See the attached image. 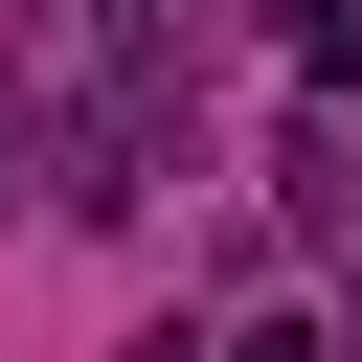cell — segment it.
I'll return each instance as SVG.
<instances>
[{"label":"cell","instance_id":"obj_2","mask_svg":"<svg viewBox=\"0 0 362 362\" xmlns=\"http://www.w3.org/2000/svg\"><path fill=\"white\" fill-rule=\"evenodd\" d=\"M272 204H294V249H339V226H362V136H339V113H317V136H294V158H272Z\"/></svg>","mask_w":362,"mask_h":362},{"label":"cell","instance_id":"obj_3","mask_svg":"<svg viewBox=\"0 0 362 362\" xmlns=\"http://www.w3.org/2000/svg\"><path fill=\"white\" fill-rule=\"evenodd\" d=\"M294 68H317V90H362V0H294Z\"/></svg>","mask_w":362,"mask_h":362},{"label":"cell","instance_id":"obj_5","mask_svg":"<svg viewBox=\"0 0 362 362\" xmlns=\"http://www.w3.org/2000/svg\"><path fill=\"white\" fill-rule=\"evenodd\" d=\"M136 362H204V339H181V317H158V339H136Z\"/></svg>","mask_w":362,"mask_h":362},{"label":"cell","instance_id":"obj_1","mask_svg":"<svg viewBox=\"0 0 362 362\" xmlns=\"http://www.w3.org/2000/svg\"><path fill=\"white\" fill-rule=\"evenodd\" d=\"M45 113H68V204H136L158 136H181V68H204V0H45Z\"/></svg>","mask_w":362,"mask_h":362},{"label":"cell","instance_id":"obj_4","mask_svg":"<svg viewBox=\"0 0 362 362\" xmlns=\"http://www.w3.org/2000/svg\"><path fill=\"white\" fill-rule=\"evenodd\" d=\"M204 362H339V339H317V317H249V339H204Z\"/></svg>","mask_w":362,"mask_h":362}]
</instances>
